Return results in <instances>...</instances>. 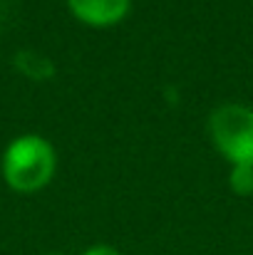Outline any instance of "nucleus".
Here are the masks:
<instances>
[{
    "label": "nucleus",
    "mask_w": 253,
    "mask_h": 255,
    "mask_svg": "<svg viewBox=\"0 0 253 255\" xmlns=\"http://www.w3.org/2000/svg\"><path fill=\"white\" fill-rule=\"evenodd\" d=\"M50 255H65V253H50Z\"/></svg>",
    "instance_id": "nucleus-6"
},
{
    "label": "nucleus",
    "mask_w": 253,
    "mask_h": 255,
    "mask_svg": "<svg viewBox=\"0 0 253 255\" xmlns=\"http://www.w3.org/2000/svg\"><path fill=\"white\" fill-rule=\"evenodd\" d=\"M67 10L87 27L107 30L119 25L129 15L132 0H67Z\"/></svg>",
    "instance_id": "nucleus-3"
},
{
    "label": "nucleus",
    "mask_w": 253,
    "mask_h": 255,
    "mask_svg": "<svg viewBox=\"0 0 253 255\" xmlns=\"http://www.w3.org/2000/svg\"><path fill=\"white\" fill-rule=\"evenodd\" d=\"M2 178L17 193L42 191L55 171H57V151L40 134H22L12 139L2 154Z\"/></svg>",
    "instance_id": "nucleus-1"
},
{
    "label": "nucleus",
    "mask_w": 253,
    "mask_h": 255,
    "mask_svg": "<svg viewBox=\"0 0 253 255\" xmlns=\"http://www.w3.org/2000/svg\"><path fill=\"white\" fill-rule=\"evenodd\" d=\"M209 139L231 166H253V109L226 102L209 114Z\"/></svg>",
    "instance_id": "nucleus-2"
},
{
    "label": "nucleus",
    "mask_w": 253,
    "mask_h": 255,
    "mask_svg": "<svg viewBox=\"0 0 253 255\" xmlns=\"http://www.w3.org/2000/svg\"><path fill=\"white\" fill-rule=\"evenodd\" d=\"M80 255H122L114 246H107V243H94L89 248H84Z\"/></svg>",
    "instance_id": "nucleus-5"
},
{
    "label": "nucleus",
    "mask_w": 253,
    "mask_h": 255,
    "mask_svg": "<svg viewBox=\"0 0 253 255\" xmlns=\"http://www.w3.org/2000/svg\"><path fill=\"white\" fill-rule=\"evenodd\" d=\"M229 188L236 196L253 193V166H231L229 171Z\"/></svg>",
    "instance_id": "nucleus-4"
}]
</instances>
